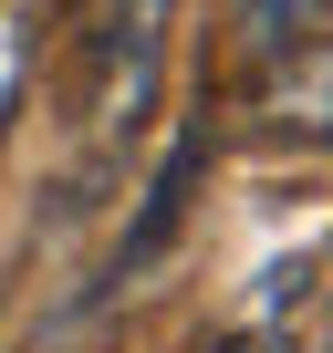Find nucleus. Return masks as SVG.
I'll return each instance as SVG.
<instances>
[{"label":"nucleus","instance_id":"f257e3e1","mask_svg":"<svg viewBox=\"0 0 333 353\" xmlns=\"http://www.w3.org/2000/svg\"><path fill=\"white\" fill-rule=\"evenodd\" d=\"M166 21H178V0H94V21H84V125L104 145L146 125L156 73H166Z\"/></svg>","mask_w":333,"mask_h":353},{"label":"nucleus","instance_id":"f03ea898","mask_svg":"<svg viewBox=\"0 0 333 353\" xmlns=\"http://www.w3.org/2000/svg\"><path fill=\"white\" fill-rule=\"evenodd\" d=\"M312 32H323V0H250V42L260 52H312Z\"/></svg>","mask_w":333,"mask_h":353}]
</instances>
